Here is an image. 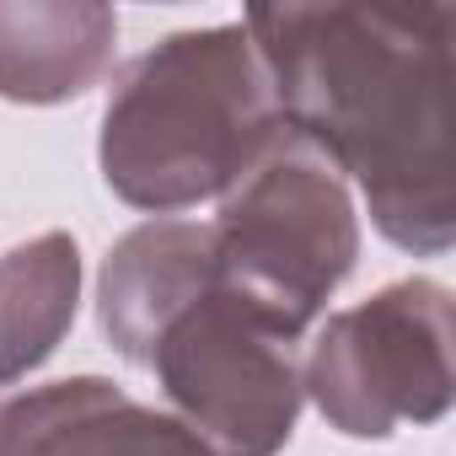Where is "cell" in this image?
Listing matches in <instances>:
<instances>
[{
    "label": "cell",
    "mask_w": 456,
    "mask_h": 456,
    "mask_svg": "<svg viewBox=\"0 0 456 456\" xmlns=\"http://www.w3.org/2000/svg\"><path fill=\"white\" fill-rule=\"evenodd\" d=\"M280 124L354 172L376 225L408 253L456 237L451 6H253L242 17Z\"/></svg>",
    "instance_id": "1"
},
{
    "label": "cell",
    "mask_w": 456,
    "mask_h": 456,
    "mask_svg": "<svg viewBox=\"0 0 456 456\" xmlns=\"http://www.w3.org/2000/svg\"><path fill=\"white\" fill-rule=\"evenodd\" d=\"M280 129L269 70L242 22L172 33L118 81L102 172L118 199L172 215L225 193Z\"/></svg>",
    "instance_id": "2"
},
{
    "label": "cell",
    "mask_w": 456,
    "mask_h": 456,
    "mask_svg": "<svg viewBox=\"0 0 456 456\" xmlns=\"http://www.w3.org/2000/svg\"><path fill=\"white\" fill-rule=\"evenodd\" d=\"M209 253L220 290H232L269 328L301 338L354 269V204L328 156L280 129L225 188L220 220L209 225Z\"/></svg>",
    "instance_id": "3"
},
{
    "label": "cell",
    "mask_w": 456,
    "mask_h": 456,
    "mask_svg": "<svg viewBox=\"0 0 456 456\" xmlns=\"http://www.w3.org/2000/svg\"><path fill=\"white\" fill-rule=\"evenodd\" d=\"M151 370L209 456H274L301 408L296 338L209 285L188 301L151 349Z\"/></svg>",
    "instance_id": "4"
},
{
    "label": "cell",
    "mask_w": 456,
    "mask_h": 456,
    "mask_svg": "<svg viewBox=\"0 0 456 456\" xmlns=\"http://www.w3.org/2000/svg\"><path fill=\"white\" fill-rule=\"evenodd\" d=\"M301 387L328 424L360 440L440 419L451 408V296L429 280H403L333 317Z\"/></svg>",
    "instance_id": "5"
},
{
    "label": "cell",
    "mask_w": 456,
    "mask_h": 456,
    "mask_svg": "<svg viewBox=\"0 0 456 456\" xmlns=\"http://www.w3.org/2000/svg\"><path fill=\"white\" fill-rule=\"evenodd\" d=\"M0 456H209V445L113 381L81 376L0 408Z\"/></svg>",
    "instance_id": "6"
},
{
    "label": "cell",
    "mask_w": 456,
    "mask_h": 456,
    "mask_svg": "<svg viewBox=\"0 0 456 456\" xmlns=\"http://www.w3.org/2000/svg\"><path fill=\"white\" fill-rule=\"evenodd\" d=\"M215 285L209 225L193 220H151L129 232L102 269V328L113 333L118 354L151 365L156 338L167 322Z\"/></svg>",
    "instance_id": "7"
},
{
    "label": "cell",
    "mask_w": 456,
    "mask_h": 456,
    "mask_svg": "<svg viewBox=\"0 0 456 456\" xmlns=\"http://www.w3.org/2000/svg\"><path fill=\"white\" fill-rule=\"evenodd\" d=\"M118 17L108 6H0V97H81L113 54Z\"/></svg>",
    "instance_id": "8"
},
{
    "label": "cell",
    "mask_w": 456,
    "mask_h": 456,
    "mask_svg": "<svg viewBox=\"0 0 456 456\" xmlns=\"http://www.w3.org/2000/svg\"><path fill=\"white\" fill-rule=\"evenodd\" d=\"M76 242L49 232L0 258V381H17L54 354L76 317Z\"/></svg>",
    "instance_id": "9"
}]
</instances>
